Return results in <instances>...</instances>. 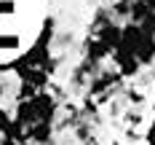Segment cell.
I'll return each mask as SVG.
<instances>
[{"instance_id": "cell-1", "label": "cell", "mask_w": 155, "mask_h": 145, "mask_svg": "<svg viewBox=\"0 0 155 145\" xmlns=\"http://www.w3.org/2000/svg\"><path fill=\"white\" fill-rule=\"evenodd\" d=\"M32 102L38 108V124H56L62 110H59V99H56L54 91H40Z\"/></svg>"}, {"instance_id": "cell-2", "label": "cell", "mask_w": 155, "mask_h": 145, "mask_svg": "<svg viewBox=\"0 0 155 145\" xmlns=\"http://www.w3.org/2000/svg\"><path fill=\"white\" fill-rule=\"evenodd\" d=\"M120 81V73L118 70H102L99 75H94L91 81H88V86H86V91H88V97H107V91Z\"/></svg>"}, {"instance_id": "cell-3", "label": "cell", "mask_w": 155, "mask_h": 145, "mask_svg": "<svg viewBox=\"0 0 155 145\" xmlns=\"http://www.w3.org/2000/svg\"><path fill=\"white\" fill-rule=\"evenodd\" d=\"M112 62L118 67V73H120V78H137L142 73V62L137 59V54H128L123 48H118L115 54H112Z\"/></svg>"}, {"instance_id": "cell-4", "label": "cell", "mask_w": 155, "mask_h": 145, "mask_svg": "<svg viewBox=\"0 0 155 145\" xmlns=\"http://www.w3.org/2000/svg\"><path fill=\"white\" fill-rule=\"evenodd\" d=\"M96 38L107 46L110 54H115L118 48H120V43H123V24H118V22H110L107 27H102V30L96 32Z\"/></svg>"}, {"instance_id": "cell-5", "label": "cell", "mask_w": 155, "mask_h": 145, "mask_svg": "<svg viewBox=\"0 0 155 145\" xmlns=\"http://www.w3.org/2000/svg\"><path fill=\"white\" fill-rule=\"evenodd\" d=\"M14 73H16L19 81H27V83H32V86L40 89V91H46V86L51 83V73L40 70V67H16Z\"/></svg>"}, {"instance_id": "cell-6", "label": "cell", "mask_w": 155, "mask_h": 145, "mask_svg": "<svg viewBox=\"0 0 155 145\" xmlns=\"http://www.w3.org/2000/svg\"><path fill=\"white\" fill-rule=\"evenodd\" d=\"M142 38H144V30H142L139 24L126 22V24H123V43H120V48H123V51H128V54H137Z\"/></svg>"}, {"instance_id": "cell-7", "label": "cell", "mask_w": 155, "mask_h": 145, "mask_svg": "<svg viewBox=\"0 0 155 145\" xmlns=\"http://www.w3.org/2000/svg\"><path fill=\"white\" fill-rule=\"evenodd\" d=\"M83 54H86V59L99 62V64L104 62L107 57H112V54L107 51V46H104V43H102L96 35H91V38H86V40H83Z\"/></svg>"}, {"instance_id": "cell-8", "label": "cell", "mask_w": 155, "mask_h": 145, "mask_svg": "<svg viewBox=\"0 0 155 145\" xmlns=\"http://www.w3.org/2000/svg\"><path fill=\"white\" fill-rule=\"evenodd\" d=\"M54 129H56V124H35L27 132V140L32 145H51L54 143Z\"/></svg>"}, {"instance_id": "cell-9", "label": "cell", "mask_w": 155, "mask_h": 145, "mask_svg": "<svg viewBox=\"0 0 155 145\" xmlns=\"http://www.w3.org/2000/svg\"><path fill=\"white\" fill-rule=\"evenodd\" d=\"M137 59L142 62V67H147V64L155 62V35H147L144 32L139 48H137Z\"/></svg>"}, {"instance_id": "cell-10", "label": "cell", "mask_w": 155, "mask_h": 145, "mask_svg": "<svg viewBox=\"0 0 155 145\" xmlns=\"http://www.w3.org/2000/svg\"><path fill=\"white\" fill-rule=\"evenodd\" d=\"M153 14H155V11H150V8H147V5H144L142 0H134V5H131V16H128V22H131V24H144V22H147V19H150Z\"/></svg>"}, {"instance_id": "cell-11", "label": "cell", "mask_w": 155, "mask_h": 145, "mask_svg": "<svg viewBox=\"0 0 155 145\" xmlns=\"http://www.w3.org/2000/svg\"><path fill=\"white\" fill-rule=\"evenodd\" d=\"M38 94H40V89H35L27 81H19V86H16V102H30V99H35Z\"/></svg>"}, {"instance_id": "cell-12", "label": "cell", "mask_w": 155, "mask_h": 145, "mask_svg": "<svg viewBox=\"0 0 155 145\" xmlns=\"http://www.w3.org/2000/svg\"><path fill=\"white\" fill-rule=\"evenodd\" d=\"M131 5H134V0H118V3H112V16H120L128 22V16H131Z\"/></svg>"}, {"instance_id": "cell-13", "label": "cell", "mask_w": 155, "mask_h": 145, "mask_svg": "<svg viewBox=\"0 0 155 145\" xmlns=\"http://www.w3.org/2000/svg\"><path fill=\"white\" fill-rule=\"evenodd\" d=\"M11 126H14V113H11V110H5V108L0 105V137H5Z\"/></svg>"}, {"instance_id": "cell-14", "label": "cell", "mask_w": 155, "mask_h": 145, "mask_svg": "<svg viewBox=\"0 0 155 145\" xmlns=\"http://www.w3.org/2000/svg\"><path fill=\"white\" fill-rule=\"evenodd\" d=\"M88 129H91L88 124H78V126H75V137H78V140H80L83 145H86V143H91V132H88Z\"/></svg>"}, {"instance_id": "cell-15", "label": "cell", "mask_w": 155, "mask_h": 145, "mask_svg": "<svg viewBox=\"0 0 155 145\" xmlns=\"http://www.w3.org/2000/svg\"><path fill=\"white\" fill-rule=\"evenodd\" d=\"M144 143H147V145H155V118L147 124V129H144Z\"/></svg>"}, {"instance_id": "cell-16", "label": "cell", "mask_w": 155, "mask_h": 145, "mask_svg": "<svg viewBox=\"0 0 155 145\" xmlns=\"http://www.w3.org/2000/svg\"><path fill=\"white\" fill-rule=\"evenodd\" d=\"M142 30L147 32V35H155V14L150 16V19H147V22H144V24H139Z\"/></svg>"}, {"instance_id": "cell-17", "label": "cell", "mask_w": 155, "mask_h": 145, "mask_svg": "<svg viewBox=\"0 0 155 145\" xmlns=\"http://www.w3.org/2000/svg\"><path fill=\"white\" fill-rule=\"evenodd\" d=\"M16 5H14V0H0V14H11Z\"/></svg>"}, {"instance_id": "cell-18", "label": "cell", "mask_w": 155, "mask_h": 145, "mask_svg": "<svg viewBox=\"0 0 155 145\" xmlns=\"http://www.w3.org/2000/svg\"><path fill=\"white\" fill-rule=\"evenodd\" d=\"M142 3H144V5H147L150 11H155V0H142Z\"/></svg>"}, {"instance_id": "cell-19", "label": "cell", "mask_w": 155, "mask_h": 145, "mask_svg": "<svg viewBox=\"0 0 155 145\" xmlns=\"http://www.w3.org/2000/svg\"><path fill=\"white\" fill-rule=\"evenodd\" d=\"M3 94H5V86H3V81H0V99H3Z\"/></svg>"}, {"instance_id": "cell-20", "label": "cell", "mask_w": 155, "mask_h": 145, "mask_svg": "<svg viewBox=\"0 0 155 145\" xmlns=\"http://www.w3.org/2000/svg\"><path fill=\"white\" fill-rule=\"evenodd\" d=\"M86 145H99V143H96V140H91V143H86Z\"/></svg>"}, {"instance_id": "cell-21", "label": "cell", "mask_w": 155, "mask_h": 145, "mask_svg": "<svg viewBox=\"0 0 155 145\" xmlns=\"http://www.w3.org/2000/svg\"><path fill=\"white\" fill-rule=\"evenodd\" d=\"M153 118H155V99H153Z\"/></svg>"}]
</instances>
